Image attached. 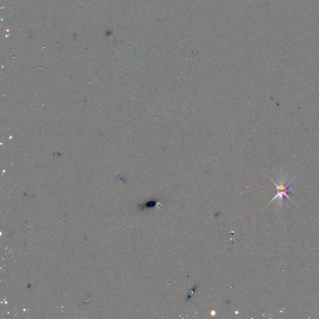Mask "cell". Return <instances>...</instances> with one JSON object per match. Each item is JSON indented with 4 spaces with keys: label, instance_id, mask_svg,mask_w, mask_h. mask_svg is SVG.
Returning a JSON list of instances; mask_svg holds the SVG:
<instances>
[{
    "label": "cell",
    "instance_id": "1",
    "mask_svg": "<svg viewBox=\"0 0 319 319\" xmlns=\"http://www.w3.org/2000/svg\"><path fill=\"white\" fill-rule=\"evenodd\" d=\"M272 182L274 184V185L276 186V188H277V194L276 195V196L273 198V199L270 201L269 205L273 201L275 200L276 199H278L279 200V204H281L282 201H283V197L285 196L286 197H287L288 199H289V200H290L291 201H292L293 203H294V201H293L292 200V199L290 198V197L288 195V193H290V192L292 191V188L290 187V185L291 183V182L292 181L290 180L289 182H288V183H285V182L282 180L281 182H280V184L278 185H277L275 182L273 181L272 180H271Z\"/></svg>",
    "mask_w": 319,
    "mask_h": 319
},
{
    "label": "cell",
    "instance_id": "2",
    "mask_svg": "<svg viewBox=\"0 0 319 319\" xmlns=\"http://www.w3.org/2000/svg\"><path fill=\"white\" fill-rule=\"evenodd\" d=\"M157 203L156 201H149L147 203L144 205L145 208H153L155 206H157Z\"/></svg>",
    "mask_w": 319,
    "mask_h": 319
}]
</instances>
